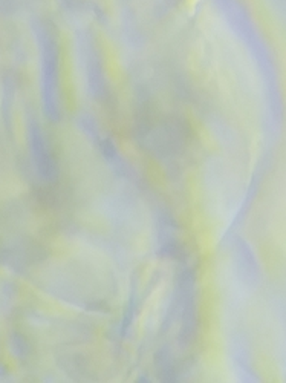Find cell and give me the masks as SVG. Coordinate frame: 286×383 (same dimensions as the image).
Returning a JSON list of instances; mask_svg holds the SVG:
<instances>
[{
	"mask_svg": "<svg viewBox=\"0 0 286 383\" xmlns=\"http://www.w3.org/2000/svg\"><path fill=\"white\" fill-rule=\"evenodd\" d=\"M176 313H180L181 317L178 342L181 348H187L193 342L196 333V278L190 269L182 270L178 279L172 317H175Z\"/></svg>",
	"mask_w": 286,
	"mask_h": 383,
	"instance_id": "6da1fadb",
	"label": "cell"
},
{
	"mask_svg": "<svg viewBox=\"0 0 286 383\" xmlns=\"http://www.w3.org/2000/svg\"><path fill=\"white\" fill-rule=\"evenodd\" d=\"M32 146H34V157H35V164H37L39 174L44 178V180H54L57 176V169L54 164L52 159L48 155L46 146H44V141L40 135L39 129H34L32 132Z\"/></svg>",
	"mask_w": 286,
	"mask_h": 383,
	"instance_id": "277c9868",
	"label": "cell"
},
{
	"mask_svg": "<svg viewBox=\"0 0 286 383\" xmlns=\"http://www.w3.org/2000/svg\"><path fill=\"white\" fill-rule=\"evenodd\" d=\"M235 260L239 278L242 279V282L248 285V287H256L259 279H261V270H259V264L251 247L240 238L235 241Z\"/></svg>",
	"mask_w": 286,
	"mask_h": 383,
	"instance_id": "3957f363",
	"label": "cell"
},
{
	"mask_svg": "<svg viewBox=\"0 0 286 383\" xmlns=\"http://www.w3.org/2000/svg\"><path fill=\"white\" fill-rule=\"evenodd\" d=\"M135 311H137V296H135V293H132L128 308H126V313H124V316H123V322H121V328H120L121 337H126L128 333L130 332L133 319H135Z\"/></svg>",
	"mask_w": 286,
	"mask_h": 383,
	"instance_id": "8992f818",
	"label": "cell"
},
{
	"mask_svg": "<svg viewBox=\"0 0 286 383\" xmlns=\"http://www.w3.org/2000/svg\"><path fill=\"white\" fill-rule=\"evenodd\" d=\"M156 244L158 255L163 257H178L181 252L178 241V224L167 209L156 210Z\"/></svg>",
	"mask_w": 286,
	"mask_h": 383,
	"instance_id": "7a4b0ae2",
	"label": "cell"
},
{
	"mask_svg": "<svg viewBox=\"0 0 286 383\" xmlns=\"http://www.w3.org/2000/svg\"><path fill=\"white\" fill-rule=\"evenodd\" d=\"M155 365L158 377L163 382H176V371L173 363V354L167 346H163L155 355Z\"/></svg>",
	"mask_w": 286,
	"mask_h": 383,
	"instance_id": "5b68a950",
	"label": "cell"
}]
</instances>
